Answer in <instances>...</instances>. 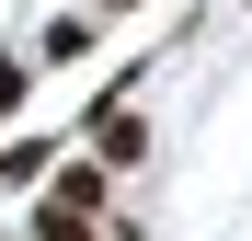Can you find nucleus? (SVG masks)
Returning <instances> with one entry per match:
<instances>
[{"mask_svg":"<svg viewBox=\"0 0 252 241\" xmlns=\"http://www.w3.org/2000/svg\"><path fill=\"white\" fill-rule=\"evenodd\" d=\"M46 161H58V138H0V195H34Z\"/></svg>","mask_w":252,"mask_h":241,"instance_id":"f03ea898","label":"nucleus"},{"mask_svg":"<svg viewBox=\"0 0 252 241\" xmlns=\"http://www.w3.org/2000/svg\"><path fill=\"white\" fill-rule=\"evenodd\" d=\"M92 161H103V172H138V161H149V115L138 103H103L92 115Z\"/></svg>","mask_w":252,"mask_h":241,"instance_id":"f257e3e1","label":"nucleus"},{"mask_svg":"<svg viewBox=\"0 0 252 241\" xmlns=\"http://www.w3.org/2000/svg\"><path fill=\"white\" fill-rule=\"evenodd\" d=\"M23 92H34V58H0V115H23Z\"/></svg>","mask_w":252,"mask_h":241,"instance_id":"20e7f679","label":"nucleus"},{"mask_svg":"<svg viewBox=\"0 0 252 241\" xmlns=\"http://www.w3.org/2000/svg\"><path fill=\"white\" fill-rule=\"evenodd\" d=\"M80 46H92V12H58V23H46V46H34V58H80Z\"/></svg>","mask_w":252,"mask_h":241,"instance_id":"7ed1b4c3","label":"nucleus"},{"mask_svg":"<svg viewBox=\"0 0 252 241\" xmlns=\"http://www.w3.org/2000/svg\"><path fill=\"white\" fill-rule=\"evenodd\" d=\"M92 12H149V0H92Z\"/></svg>","mask_w":252,"mask_h":241,"instance_id":"39448f33","label":"nucleus"}]
</instances>
